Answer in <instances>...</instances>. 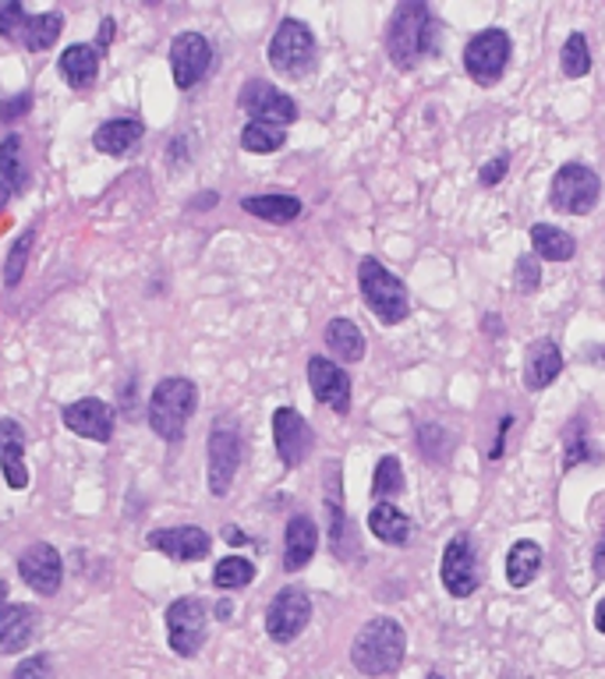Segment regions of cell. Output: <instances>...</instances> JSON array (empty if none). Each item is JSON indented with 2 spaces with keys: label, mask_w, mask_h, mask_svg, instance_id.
<instances>
[{
  "label": "cell",
  "mask_w": 605,
  "mask_h": 679,
  "mask_svg": "<svg viewBox=\"0 0 605 679\" xmlns=\"http://www.w3.org/2000/svg\"><path fill=\"white\" fill-rule=\"evenodd\" d=\"M436 18L425 0H404L386 22V57L397 71H415L436 53Z\"/></svg>",
  "instance_id": "6da1fadb"
},
{
  "label": "cell",
  "mask_w": 605,
  "mask_h": 679,
  "mask_svg": "<svg viewBox=\"0 0 605 679\" xmlns=\"http://www.w3.org/2000/svg\"><path fill=\"white\" fill-rule=\"evenodd\" d=\"M407 633L394 616H376L358 630L350 645V662L365 676H394L404 666Z\"/></svg>",
  "instance_id": "7a4b0ae2"
},
{
  "label": "cell",
  "mask_w": 605,
  "mask_h": 679,
  "mask_svg": "<svg viewBox=\"0 0 605 679\" xmlns=\"http://www.w3.org/2000/svg\"><path fill=\"white\" fill-rule=\"evenodd\" d=\"M195 411H199V386L185 376H170L156 382L149 397V429L163 442H181Z\"/></svg>",
  "instance_id": "3957f363"
},
{
  "label": "cell",
  "mask_w": 605,
  "mask_h": 679,
  "mask_svg": "<svg viewBox=\"0 0 605 679\" xmlns=\"http://www.w3.org/2000/svg\"><path fill=\"white\" fill-rule=\"evenodd\" d=\"M358 287H361V298L365 304L373 308V316L383 326H397L411 316V298H407V287L389 273V269L379 259H361L358 266Z\"/></svg>",
  "instance_id": "277c9868"
},
{
  "label": "cell",
  "mask_w": 605,
  "mask_h": 679,
  "mask_svg": "<svg viewBox=\"0 0 605 679\" xmlns=\"http://www.w3.org/2000/svg\"><path fill=\"white\" fill-rule=\"evenodd\" d=\"M316 57H319V47H316L311 29L298 22V18H284L280 29L272 32V40H269L272 71L284 74V79H305V74L316 68Z\"/></svg>",
  "instance_id": "5b68a950"
},
{
  "label": "cell",
  "mask_w": 605,
  "mask_h": 679,
  "mask_svg": "<svg viewBox=\"0 0 605 679\" xmlns=\"http://www.w3.org/2000/svg\"><path fill=\"white\" fill-rule=\"evenodd\" d=\"M602 199V178L584 163H563L553 173L549 206L563 217H588Z\"/></svg>",
  "instance_id": "8992f818"
},
{
  "label": "cell",
  "mask_w": 605,
  "mask_h": 679,
  "mask_svg": "<svg viewBox=\"0 0 605 679\" xmlns=\"http://www.w3.org/2000/svg\"><path fill=\"white\" fill-rule=\"evenodd\" d=\"M241 468V432L238 421L220 415L209 429V442H206V471H209V492L212 496H227L234 475Z\"/></svg>",
  "instance_id": "52a82bcc"
},
{
  "label": "cell",
  "mask_w": 605,
  "mask_h": 679,
  "mask_svg": "<svg viewBox=\"0 0 605 679\" xmlns=\"http://www.w3.org/2000/svg\"><path fill=\"white\" fill-rule=\"evenodd\" d=\"M510 36L503 29H482L472 36L464 47V71L472 74V82L482 89H493L510 64Z\"/></svg>",
  "instance_id": "ba28073f"
},
{
  "label": "cell",
  "mask_w": 605,
  "mask_h": 679,
  "mask_svg": "<svg viewBox=\"0 0 605 679\" xmlns=\"http://www.w3.org/2000/svg\"><path fill=\"white\" fill-rule=\"evenodd\" d=\"M167 645L173 655L181 658H195L206 645V633H209V612H206V601L202 598H178L167 606Z\"/></svg>",
  "instance_id": "9c48e42d"
},
{
  "label": "cell",
  "mask_w": 605,
  "mask_h": 679,
  "mask_svg": "<svg viewBox=\"0 0 605 679\" xmlns=\"http://www.w3.org/2000/svg\"><path fill=\"white\" fill-rule=\"evenodd\" d=\"M311 623V598L301 588H280L266 609V633L277 645H290Z\"/></svg>",
  "instance_id": "30bf717a"
},
{
  "label": "cell",
  "mask_w": 605,
  "mask_h": 679,
  "mask_svg": "<svg viewBox=\"0 0 605 679\" xmlns=\"http://www.w3.org/2000/svg\"><path fill=\"white\" fill-rule=\"evenodd\" d=\"M238 107L248 113L251 121L259 124H277L287 128L298 121V103L290 100L287 92H280L277 86H269L262 79H248L238 92Z\"/></svg>",
  "instance_id": "8fae6325"
},
{
  "label": "cell",
  "mask_w": 605,
  "mask_h": 679,
  "mask_svg": "<svg viewBox=\"0 0 605 679\" xmlns=\"http://www.w3.org/2000/svg\"><path fill=\"white\" fill-rule=\"evenodd\" d=\"M439 577H443V588L450 591L454 598H467L475 595L478 585H482V570H478V552L472 546V535H454L450 546L443 549V567H439Z\"/></svg>",
  "instance_id": "7c38bea8"
},
{
  "label": "cell",
  "mask_w": 605,
  "mask_h": 679,
  "mask_svg": "<svg viewBox=\"0 0 605 679\" xmlns=\"http://www.w3.org/2000/svg\"><path fill=\"white\" fill-rule=\"evenodd\" d=\"M212 68V47L202 32H181L173 36L170 43V71H173V86L181 92L195 89Z\"/></svg>",
  "instance_id": "4fadbf2b"
},
{
  "label": "cell",
  "mask_w": 605,
  "mask_h": 679,
  "mask_svg": "<svg viewBox=\"0 0 605 679\" xmlns=\"http://www.w3.org/2000/svg\"><path fill=\"white\" fill-rule=\"evenodd\" d=\"M18 573H22V580L36 595L50 598L65 585V559L50 541H36V546H29L22 556H18Z\"/></svg>",
  "instance_id": "5bb4252c"
},
{
  "label": "cell",
  "mask_w": 605,
  "mask_h": 679,
  "mask_svg": "<svg viewBox=\"0 0 605 679\" xmlns=\"http://www.w3.org/2000/svg\"><path fill=\"white\" fill-rule=\"evenodd\" d=\"M326 513H329V549L340 562L358 559V538H355V523L344 513V489H340V463H329V481H326Z\"/></svg>",
  "instance_id": "9a60e30c"
},
{
  "label": "cell",
  "mask_w": 605,
  "mask_h": 679,
  "mask_svg": "<svg viewBox=\"0 0 605 679\" xmlns=\"http://www.w3.org/2000/svg\"><path fill=\"white\" fill-rule=\"evenodd\" d=\"M272 442L284 460V468H301L311 453V429L295 407H277L272 411Z\"/></svg>",
  "instance_id": "2e32d148"
},
{
  "label": "cell",
  "mask_w": 605,
  "mask_h": 679,
  "mask_svg": "<svg viewBox=\"0 0 605 679\" xmlns=\"http://www.w3.org/2000/svg\"><path fill=\"white\" fill-rule=\"evenodd\" d=\"M308 386H311V393H316V400L326 403L334 415L350 411V376L337 361H329L323 355L308 358Z\"/></svg>",
  "instance_id": "e0dca14e"
},
{
  "label": "cell",
  "mask_w": 605,
  "mask_h": 679,
  "mask_svg": "<svg viewBox=\"0 0 605 679\" xmlns=\"http://www.w3.org/2000/svg\"><path fill=\"white\" fill-rule=\"evenodd\" d=\"M68 432L92 439V442H110L113 439V407L100 397H82L68 403L61 411Z\"/></svg>",
  "instance_id": "ac0fdd59"
},
{
  "label": "cell",
  "mask_w": 605,
  "mask_h": 679,
  "mask_svg": "<svg viewBox=\"0 0 605 679\" xmlns=\"http://www.w3.org/2000/svg\"><path fill=\"white\" fill-rule=\"evenodd\" d=\"M149 549L163 552L173 562H195L206 559L212 549V538L202 528H191V523H181V528H160L149 535Z\"/></svg>",
  "instance_id": "d6986e66"
},
{
  "label": "cell",
  "mask_w": 605,
  "mask_h": 679,
  "mask_svg": "<svg viewBox=\"0 0 605 679\" xmlns=\"http://www.w3.org/2000/svg\"><path fill=\"white\" fill-rule=\"evenodd\" d=\"M563 372V355L556 340L542 337V340H532L528 351H524V386H528L532 393L538 390H549V386L559 379Z\"/></svg>",
  "instance_id": "ffe728a7"
},
{
  "label": "cell",
  "mask_w": 605,
  "mask_h": 679,
  "mask_svg": "<svg viewBox=\"0 0 605 679\" xmlns=\"http://www.w3.org/2000/svg\"><path fill=\"white\" fill-rule=\"evenodd\" d=\"M0 471H4L8 489L22 492L29 485L26 468V432L14 418H0Z\"/></svg>",
  "instance_id": "44dd1931"
},
{
  "label": "cell",
  "mask_w": 605,
  "mask_h": 679,
  "mask_svg": "<svg viewBox=\"0 0 605 679\" xmlns=\"http://www.w3.org/2000/svg\"><path fill=\"white\" fill-rule=\"evenodd\" d=\"M319 549V528L316 520L305 517V513H295L287 520V531H284V570L298 573L305 570L311 556Z\"/></svg>",
  "instance_id": "7402d4cb"
},
{
  "label": "cell",
  "mask_w": 605,
  "mask_h": 679,
  "mask_svg": "<svg viewBox=\"0 0 605 679\" xmlns=\"http://www.w3.org/2000/svg\"><path fill=\"white\" fill-rule=\"evenodd\" d=\"M142 134H146V124L139 118H113L96 128L92 146L96 152H103V157H128V152L142 142Z\"/></svg>",
  "instance_id": "603a6c76"
},
{
  "label": "cell",
  "mask_w": 605,
  "mask_h": 679,
  "mask_svg": "<svg viewBox=\"0 0 605 679\" xmlns=\"http://www.w3.org/2000/svg\"><path fill=\"white\" fill-rule=\"evenodd\" d=\"M39 612L32 606H11L0 616V655H18L32 645Z\"/></svg>",
  "instance_id": "cb8c5ba5"
},
{
  "label": "cell",
  "mask_w": 605,
  "mask_h": 679,
  "mask_svg": "<svg viewBox=\"0 0 605 679\" xmlns=\"http://www.w3.org/2000/svg\"><path fill=\"white\" fill-rule=\"evenodd\" d=\"M542 562H545V552L538 541H528L520 538L510 546V552H506V580H510V588H528L538 580L542 573Z\"/></svg>",
  "instance_id": "d4e9b609"
},
{
  "label": "cell",
  "mask_w": 605,
  "mask_h": 679,
  "mask_svg": "<svg viewBox=\"0 0 605 679\" xmlns=\"http://www.w3.org/2000/svg\"><path fill=\"white\" fill-rule=\"evenodd\" d=\"M61 74L71 89H92L100 79V50L92 43H75L61 53Z\"/></svg>",
  "instance_id": "484cf974"
},
{
  "label": "cell",
  "mask_w": 605,
  "mask_h": 679,
  "mask_svg": "<svg viewBox=\"0 0 605 679\" xmlns=\"http://www.w3.org/2000/svg\"><path fill=\"white\" fill-rule=\"evenodd\" d=\"M326 347H329V355H334L337 361L358 365L365 358V333H361V326L344 319V316L340 319H329V326H326Z\"/></svg>",
  "instance_id": "4316f807"
},
{
  "label": "cell",
  "mask_w": 605,
  "mask_h": 679,
  "mask_svg": "<svg viewBox=\"0 0 605 679\" xmlns=\"http://www.w3.org/2000/svg\"><path fill=\"white\" fill-rule=\"evenodd\" d=\"M368 531L379 541H386V546H407V541H411V520H407V513H400L394 502H376V507L368 510Z\"/></svg>",
  "instance_id": "83f0119b"
},
{
  "label": "cell",
  "mask_w": 605,
  "mask_h": 679,
  "mask_svg": "<svg viewBox=\"0 0 605 679\" xmlns=\"http://www.w3.org/2000/svg\"><path fill=\"white\" fill-rule=\"evenodd\" d=\"M61 32H65V14L61 11L29 14L26 26H22V36H18V43H22L29 53H43V50H50L57 40H61Z\"/></svg>",
  "instance_id": "f1b7e54d"
},
{
  "label": "cell",
  "mask_w": 605,
  "mask_h": 679,
  "mask_svg": "<svg viewBox=\"0 0 605 679\" xmlns=\"http://www.w3.org/2000/svg\"><path fill=\"white\" fill-rule=\"evenodd\" d=\"M532 248H535V259H545V262H571L577 256L574 234H567V230H559L553 223L532 227Z\"/></svg>",
  "instance_id": "f546056e"
},
{
  "label": "cell",
  "mask_w": 605,
  "mask_h": 679,
  "mask_svg": "<svg viewBox=\"0 0 605 679\" xmlns=\"http://www.w3.org/2000/svg\"><path fill=\"white\" fill-rule=\"evenodd\" d=\"M248 217H259L266 223H290L301 217V199L295 196H248L241 199Z\"/></svg>",
  "instance_id": "4dcf8cb0"
},
{
  "label": "cell",
  "mask_w": 605,
  "mask_h": 679,
  "mask_svg": "<svg viewBox=\"0 0 605 679\" xmlns=\"http://www.w3.org/2000/svg\"><path fill=\"white\" fill-rule=\"evenodd\" d=\"M0 181H4L11 191H26V184H29L26 146L18 134H8V139L0 142Z\"/></svg>",
  "instance_id": "1f68e13d"
},
{
  "label": "cell",
  "mask_w": 605,
  "mask_h": 679,
  "mask_svg": "<svg viewBox=\"0 0 605 679\" xmlns=\"http://www.w3.org/2000/svg\"><path fill=\"white\" fill-rule=\"evenodd\" d=\"M559 71L567 79H584L592 71V47H588V36L584 32H571L567 43L559 50Z\"/></svg>",
  "instance_id": "d6a6232c"
},
{
  "label": "cell",
  "mask_w": 605,
  "mask_h": 679,
  "mask_svg": "<svg viewBox=\"0 0 605 679\" xmlns=\"http://www.w3.org/2000/svg\"><path fill=\"white\" fill-rule=\"evenodd\" d=\"M284 146H287V131L277 128V124L248 121L245 131H241V149L245 152H259V157H266V152H280Z\"/></svg>",
  "instance_id": "836d02e7"
},
{
  "label": "cell",
  "mask_w": 605,
  "mask_h": 679,
  "mask_svg": "<svg viewBox=\"0 0 605 679\" xmlns=\"http://www.w3.org/2000/svg\"><path fill=\"white\" fill-rule=\"evenodd\" d=\"M251 580H256V567H251V559H241V556H227L217 562V570H212V585L220 591L248 588Z\"/></svg>",
  "instance_id": "e575fe53"
},
{
  "label": "cell",
  "mask_w": 605,
  "mask_h": 679,
  "mask_svg": "<svg viewBox=\"0 0 605 679\" xmlns=\"http://www.w3.org/2000/svg\"><path fill=\"white\" fill-rule=\"evenodd\" d=\"M404 492V468L394 453H386L379 463H376V475H373V496L376 502H389Z\"/></svg>",
  "instance_id": "d590c367"
},
{
  "label": "cell",
  "mask_w": 605,
  "mask_h": 679,
  "mask_svg": "<svg viewBox=\"0 0 605 679\" xmlns=\"http://www.w3.org/2000/svg\"><path fill=\"white\" fill-rule=\"evenodd\" d=\"M32 241H36V230H26V234L11 244V251H8V262H4V283H8V287H18V280L26 277V266H29Z\"/></svg>",
  "instance_id": "8d00e7d4"
},
{
  "label": "cell",
  "mask_w": 605,
  "mask_h": 679,
  "mask_svg": "<svg viewBox=\"0 0 605 679\" xmlns=\"http://www.w3.org/2000/svg\"><path fill=\"white\" fill-rule=\"evenodd\" d=\"M418 446H421L425 460H446V450H450V439H446L443 425L425 421V425H418Z\"/></svg>",
  "instance_id": "74e56055"
},
{
  "label": "cell",
  "mask_w": 605,
  "mask_h": 679,
  "mask_svg": "<svg viewBox=\"0 0 605 679\" xmlns=\"http://www.w3.org/2000/svg\"><path fill=\"white\" fill-rule=\"evenodd\" d=\"M514 287L520 290V294H535V290L542 287V266L535 256H520L517 266H514Z\"/></svg>",
  "instance_id": "f35d334b"
},
{
  "label": "cell",
  "mask_w": 605,
  "mask_h": 679,
  "mask_svg": "<svg viewBox=\"0 0 605 679\" xmlns=\"http://www.w3.org/2000/svg\"><path fill=\"white\" fill-rule=\"evenodd\" d=\"M26 8L22 0H8V4H0V36L11 43H18V36H22V26H26Z\"/></svg>",
  "instance_id": "ab89813d"
},
{
  "label": "cell",
  "mask_w": 605,
  "mask_h": 679,
  "mask_svg": "<svg viewBox=\"0 0 605 679\" xmlns=\"http://www.w3.org/2000/svg\"><path fill=\"white\" fill-rule=\"evenodd\" d=\"M14 679H53V669H50V655H43V651L29 655L26 662L14 669Z\"/></svg>",
  "instance_id": "60d3db41"
},
{
  "label": "cell",
  "mask_w": 605,
  "mask_h": 679,
  "mask_svg": "<svg viewBox=\"0 0 605 679\" xmlns=\"http://www.w3.org/2000/svg\"><path fill=\"white\" fill-rule=\"evenodd\" d=\"M29 107H32V92H18V96H11V100L0 103V121L11 124V121L22 118V113H29Z\"/></svg>",
  "instance_id": "b9f144b4"
},
{
  "label": "cell",
  "mask_w": 605,
  "mask_h": 679,
  "mask_svg": "<svg viewBox=\"0 0 605 679\" xmlns=\"http://www.w3.org/2000/svg\"><path fill=\"white\" fill-rule=\"evenodd\" d=\"M506 170H510V157H496V160H489V163L478 170V181H482L485 188H493V184H499V181L506 178Z\"/></svg>",
  "instance_id": "7bdbcfd3"
},
{
  "label": "cell",
  "mask_w": 605,
  "mask_h": 679,
  "mask_svg": "<svg viewBox=\"0 0 605 679\" xmlns=\"http://www.w3.org/2000/svg\"><path fill=\"white\" fill-rule=\"evenodd\" d=\"M595 453H598V450H595V446H592L588 439H584V436H581V439H577V446H571V453H567V460H563V468H567V471H571V468H574V463H584V460H598Z\"/></svg>",
  "instance_id": "ee69618b"
},
{
  "label": "cell",
  "mask_w": 605,
  "mask_h": 679,
  "mask_svg": "<svg viewBox=\"0 0 605 679\" xmlns=\"http://www.w3.org/2000/svg\"><path fill=\"white\" fill-rule=\"evenodd\" d=\"M113 36H117V22H113V18H103V22H100V40H96V50H107L110 43H113Z\"/></svg>",
  "instance_id": "f6af8a7d"
},
{
  "label": "cell",
  "mask_w": 605,
  "mask_h": 679,
  "mask_svg": "<svg viewBox=\"0 0 605 679\" xmlns=\"http://www.w3.org/2000/svg\"><path fill=\"white\" fill-rule=\"evenodd\" d=\"M510 425H514V418H503V425H499V439H496V446H493V460H499L503 457V442H506V432H510Z\"/></svg>",
  "instance_id": "bcb514c9"
},
{
  "label": "cell",
  "mask_w": 605,
  "mask_h": 679,
  "mask_svg": "<svg viewBox=\"0 0 605 679\" xmlns=\"http://www.w3.org/2000/svg\"><path fill=\"white\" fill-rule=\"evenodd\" d=\"M595 577H605V531H602V541L595 549Z\"/></svg>",
  "instance_id": "7dc6e473"
},
{
  "label": "cell",
  "mask_w": 605,
  "mask_h": 679,
  "mask_svg": "<svg viewBox=\"0 0 605 679\" xmlns=\"http://www.w3.org/2000/svg\"><path fill=\"white\" fill-rule=\"evenodd\" d=\"M224 538L230 541V546H245V531H238V528H224Z\"/></svg>",
  "instance_id": "c3c4849f"
},
{
  "label": "cell",
  "mask_w": 605,
  "mask_h": 679,
  "mask_svg": "<svg viewBox=\"0 0 605 679\" xmlns=\"http://www.w3.org/2000/svg\"><path fill=\"white\" fill-rule=\"evenodd\" d=\"M595 630L605 633V598L598 601V609H595Z\"/></svg>",
  "instance_id": "681fc988"
},
{
  "label": "cell",
  "mask_w": 605,
  "mask_h": 679,
  "mask_svg": "<svg viewBox=\"0 0 605 679\" xmlns=\"http://www.w3.org/2000/svg\"><path fill=\"white\" fill-rule=\"evenodd\" d=\"M11 606H8V580H0V616H4Z\"/></svg>",
  "instance_id": "f907efd6"
},
{
  "label": "cell",
  "mask_w": 605,
  "mask_h": 679,
  "mask_svg": "<svg viewBox=\"0 0 605 679\" xmlns=\"http://www.w3.org/2000/svg\"><path fill=\"white\" fill-rule=\"evenodd\" d=\"M8 196H11V188L0 181V212H4V206H8Z\"/></svg>",
  "instance_id": "816d5d0a"
},
{
  "label": "cell",
  "mask_w": 605,
  "mask_h": 679,
  "mask_svg": "<svg viewBox=\"0 0 605 679\" xmlns=\"http://www.w3.org/2000/svg\"><path fill=\"white\" fill-rule=\"evenodd\" d=\"M230 612H234V606H230V601L224 598V601H220V606H217V616H220V619H227Z\"/></svg>",
  "instance_id": "f5cc1de1"
},
{
  "label": "cell",
  "mask_w": 605,
  "mask_h": 679,
  "mask_svg": "<svg viewBox=\"0 0 605 679\" xmlns=\"http://www.w3.org/2000/svg\"><path fill=\"white\" fill-rule=\"evenodd\" d=\"M425 679H443V676H439V672H428Z\"/></svg>",
  "instance_id": "db71d44e"
}]
</instances>
